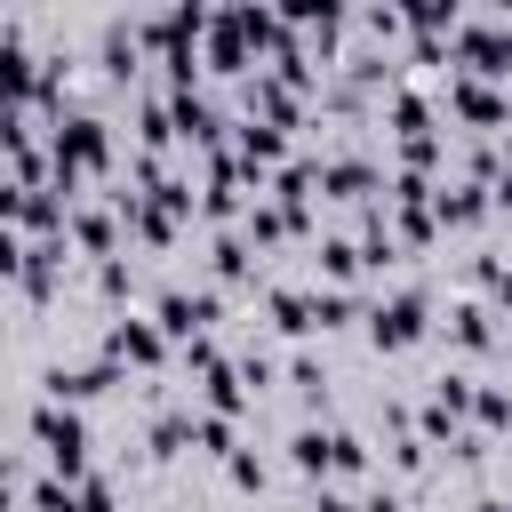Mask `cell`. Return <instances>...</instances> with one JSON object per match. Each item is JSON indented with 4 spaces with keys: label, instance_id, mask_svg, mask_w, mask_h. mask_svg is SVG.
<instances>
[{
    "label": "cell",
    "instance_id": "14",
    "mask_svg": "<svg viewBox=\"0 0 512 512\" xmlns=\"http://www.w3.org/2000/svg\"><path fill=\"white\" fill-rule=\"evenodd\" d=\"M480 424H512V392L488 384V392H480Z\"/></svg>",
    "mask_w": 512,
    "mask_h": 512
},
{
    "label": "cell",
    "instance_id": "11",
    "mask_svg": "<svg viewBox=\"0 0 512 512\" xmlns=\"http://www.w3.org/2000/svg\"><path fill=\"white\" fill-rule=\"evenodd\" d=\"M360 264H368V256H360L352 240H320V272H328V280H352Z\"/></svg>",
    "mask_w": 512,
    "mask_h": 512
},
{
    "label": "cell",
    "instance_id": "15",
    "mask_svg": "<svg viewBox=\"0 0 512 512\" xmlns=\"http://www.w3.org/2000/svg\"><path fill=\"white\" fill-rule=\"evenodd\" d=\"M312 512H360V504H352V496H336V488H320V496H312Z\"/></svg>",
    "mask_w": 512,
    "mask_h": 512
},
{
    "label": "cell",
    "instance_id": "10",
    "mask_svg": "<svg viewBox=\"0 0 512 512\" xmlns=\"http://www.w3.org/2000/svg\"><path fill=\"white\" fill-rule=\"evenodd\" d=\"M480 208H488V200H480L472 184H440V224H472Z\"/></svg>",
    "mask_w": 512,
    "mask_h": 512
},
{
    "label": "cell",
    "instance_id": "5",
    "mask_svg": "<svg viewBox=\"0 0 512 512\" xmlns=\"http://www.w3.org/2000/svg\"><path fill=\"white\" fill-rule=\"evenodd\" d=\"M104 360H112V368H160V360H168V336H160V320H144V312H120V320L104 328Z\"/></svg>",
    "mask_w": 512,
    "mask_h": 512
},
{
    "label": "cell",
    "instance_id": "16",
    "mask_svg": "<svg viewBox=\"0 0 512 512\" xmlns=\"http://www.w3.org/2000/svg\"><path fill=\"white\" fill-rule=\"evenodd\" d=\"M360 512H400V496H392V488H376V496H368Z\"/></svg>",
    "mask_w": 512,
    "mask_h": 512
},
{
    "label": "cell",
    "instance_id": "3",
    "mask_svg": "<svg viewBox=\"0 0 512 512\" xmlns=\"http://www.w3.org/2000/svg\"><path fill=\"white\" fill-rule=\"evenodd\" d=\"M48 160H56V176H88V168H112V136H104V120H88V112L56 120V144H48Z\"/></svg>",
    "mask_w": 512,
    "mask_h": 512
},
{
    "label": "cell",
    "instance_id": "4",
    "mask_svg": "<svg viewBox=\"0 0 512 512\" xmlns=\"http://www.w3.org/2000/svg\"><path fill=\"white\" fill-rule=\"evenodd\" d=\"M152 320H160V336H168V344H200V336H208V320H216V288H160Z\"/></svg>",
    "mask_w": 512,
    "mask_h": 512
},
{
    "label": "cell",
    "instance_id": "12",
    "mask_svg": "<svg viewBox=\"0 0 512 512\" xmlns=\"http://www.w3.org/2000/svg\"><path fill=\"white\" fill-rule=\"evenodd\" d=\"M192 440H200L208 456H224V464H232V416H192Z\"/></svg>",
    "mask_w": 512,
    "mask_h": 512
},
{
    "label": "cell",
    "instance_id": "1",
    "mask_svg": "<svg viewBox=\"0 0 512 512\" xmlns=\"http://www.w3.org/2000/svg\"><path fill=\"white\" fill-rule=\"evenodd\" d=\"M24 432H32V448L48 456V472H56L64 488L88 472V424H80V408H56V400H40Z\"/></svg>",
    "mask_w": 512,
    "mask_h": 512
},
{
    "label": "cell",
    "instance_id": "8",
    "mask_svg": "<svg viewBox=\"0 0 512 512\" xmlns=\"http://www.w3.org/2000/svg\"><path fill=\"white\" fill-rule=\"evenodd\" d=\"M448 104H456L464 120H512V104H504V96H488V88H472V80H456V88H448Z\"/></svg>",
    "mask_w": 512,
    "mask_h": 512
},
{
    "label": "cell",
    "instance_id": "7",
    "mask_svg": "<svg viewBox=\"0 0 512 512\" xmlns=\"http://www.w3.org/2000/svg\"><path fill=\"white\" fill-rule=\"evenodd\" d=\"M64 232H72V240H80V248H88V256H104V264H112V240H120V224H112V216H104V208H80V216H72V224H64Z\"/></svg>",
    "mask_w": 512,
    "mask_h": 512
},
{
    "label": "cell",
    "instance_id": "17",
    "mask_svg": "<svg viewBox=\"0 0 512 512\" xmlns=\"http://www.w3.org/2000/svg\"><path fill=\"white\" fill-rule=\"evenodd\" d=\"M504 144H512V128H504Z\"/></svg>",
    "mask_w": 512,
    "mask_h": 512
},
{
    "label": "cell",
    "instance_id": "13",
    "mask_svg": "<svg viewBox=\"0 0 512 512\" xmlns=\"http://www.w3.org/2000/svg\"><path fill=\"white\" fill-rule=\"evenodd\" d=\"M248 272V240H216V280H240Z\"/></svg>",
    "mask_w": 512,
    "mask_h": 512
},
{
    "label": "cell",
    "instance_id": "9",
    "mask_svg": "<svg viewBox=\"0 0 512 512\" xmlns=\"http://www.w3.org/2000/svg\"><path fill=\"white\" fill-rule=\"evenodd\" d=\"M448 336H456L464 352H488V336H496V328H488V312H480V304H456V312H448Z\"/></svg>",
    "mask_w": 512,
    "mask_h": 512
},
{
    "label": "cell",
    "instance_id": "6",
    "mask_svg": "<svg viewBox=\"0 0 512 512\" xmlns=\"http://www.w3.org/2000/svg\"><path fill=\"white\" fill-rule=\"evenodd\" d=\"M368 336H376L384 352H408V344L424 336V296H384V304L368 312Z\"/></svg>",
    "mask_w": 512,
    "mask_h": 512
},
{
    "label": "cell",
    "instance_id": "2",
    "mask_svg": "<svg viewBox=\"0 0 512 512\" xmlns=\"http://www.w3.org/2000/svg\"><path fill=\"white\" fill-rule=\"evenodd\" d=\"M288 464H296V472H312V480H328V472H360V464H368V448H360L352 432L304 424V432L288 440Z\"/></svg>",
    "mask_w": 512,
    "mask_h": 512
}]
</instances>
